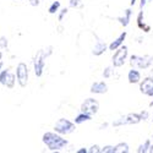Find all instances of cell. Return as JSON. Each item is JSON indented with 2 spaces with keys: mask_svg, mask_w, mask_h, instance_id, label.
Instances as JSON below:
<instances>
[{
  "mask_svg": "<svg viewBox=\"0 0 153 153\" xmlns=\"http://www.w3.org/2000/svg\"><path fill=\"white\" fill-rule=\"evenodd\" d=\"M87 152H88V149L85 148V147H82L81 149H77V151H76V153H87Z\"/></svg>",
  "mask_w": 153,
  "mask_h": 153,
  "instance_id": "obj_30",
  "label": "cell"
},
{
  "mask_svg": "<svg viewBox=\"0 0 153 153\" xmlns=\"http://www.w3.org/2000/svg\"><path fill=\"white\" fill-rule=\"evenodd\" d=\"M149 147H151V140H146V141H145L142 145L138 146L137 152H138V153H146V152L149 151Z\"/></svg>",
  "mask_w": 153,
  "mask_h": 153,
  "instance_id": "obj_19",
  "label": "cell"
},
{
  "mask_svg": "<svg viewBox=\"0 0 153 153\" xmlns=\"http://www.w3.org/2000/svg\"><path fill=\"white\" fill-rule=\"evenodd\" d=\"M3 66H4V64H3V61H1V60H0V71H1Z\"/></svg>",
  "mask_w": 153,
  "mask_h": 153,
  "instance_id": "obj_32",
  "label": "cell"
},
{
  "mask_svg": "<svg viewBox=\"0 0 153 153\" xmlns=\"http://www.w3.org/2000/svg\"><path fill=\"white\" fill-rule=\"evenodd\" d=\"M16 79L21 87H26L28 83V68L25 62H20L16 68Z\"/></svg>",
  "mask_w": 153,
  "mask_h": 153,
  "instance_id": "obj_7",
  "label": "cell"
},
{
  "mask_svg": "<svg viewBox=\"0 0 153 153\" xmlns=\"http://www.w3.org/2000/svg\"><path fill=\"white\" fill-rule=\"evenodd\" d=\"M76 130V124L70 121L69 119H59L55 125H54V131L60 134V135H69V134H72L74 131Z\"/></svg>",
  "mask_w": 153,
  "mask_h": 153,
  "instance_id": "obj_4",
  "label": "cell"
},
{
  "mask_svg": "<svg viewBox=\"0 0 153 153\" xmlns=\"http://www.w3.org/2000/svg\"><path fill=\"white\" fill-rule=\"evenodd\" d=\"M69 5H70V7H77L80 5V0H70Z\"/></svg>",
  "mask_w": 153,
  "mask_h": 153,
  "instance_id": "obj_27",
  "label": "cell"
},
{
  "mask_svg": "<svg viewBox=\"0 0 153 153\" xmlns=\"http://www.w3.org/2000/svg\"><path fill=\"white\" fill-rule=\"evenodd\" d=\"M60 6H61L60 1H54V3L52 4V5L49 6V9H48V12H49L50 15H54V14H56V12L59 11Z\"/></svg>",
  "mask_w": 153,
  "mask_h": 153,
  "instance_id": "obj_20",
  "label": "cell"
},
{
  "mask_svg": "<svg viewBox=\"0 0 153 153\" xmlns=\"http://www.w3.org/2000/svg\"><path fill=\"white\" fill-rule=\"evenodd\" d=\"M68 11H69V10H68L66 7H65V9H61V10H60V14H59V17H58L60 22L62 21V19H64V16H66V14H68Z\"/></svg>",
  "mask_w": 153,
  "mask_h": 153,
  "instance_id": "obj_24",
  "label": "cell"
},
{
  "mask_svg": "<svg viewBox=\"0 0 153 153\" xmlns=\"http://www.w3.org/2000/svg\"><path fill=\"white\" fill-rule=\"evenodd\" d=\"M98 109H99V103H98V100L94 99V98H87V99L83 100V103L81 104V111L91 114V115L97 114Z\"/></svg>",
  "mask_w": 153,
  "mask_h": 153,
  "instance_id": "obj_8",
  "label": "cell"
},
{
  "mask_svg": "<svg viewBox=\"0 0 153 153\" xmlns=\"http://www.w3.org/2000/svg\"><path fill=\"white\" fill-rule=\"evenodd\" d=\"M127 55H129V49H127L126 45L123 44L119 49L115 50V53H114V55H113V59H111L113 66L114 68L123 66L125 64V61H126V59H127Z\"/></svg>",
  "mask_w": 153,
  "mask_h": 153,
  "instance_id": "obj_6",
  "label": "cell"
},
{
  "mask_svg": "<svg viewBox=\"0 0 153 153\" xmlns=\"http://www.w3.org/2000/svg\"><path fill=\"white\" fill-rule=\"evenodd\" d=\"M130 65L132 68H137L140 70L149 69L153 65V56L151 55H131L130 56Z\"/></svg>",
  "mask_w": 153,
  "mask_h": 153,
  "instance_id": "obj_3",
  "label": "cell"
},
{
  "mask_svg": "<svg viewBox=\"0 0 153 153\" xmlns=\"http://www.w3.org/2000/svg\"><path fill=\"white\" fill-rule=\"evenodd\" d=\"M90 120H92V115L91 114H87V113H83V111H81L77 117L75 118V124H83V123H86V121H90Z\"/></svg>",
  "mask_w": 153,
  "mask_h": 153,
  "instance_id": "obj_17",
  "label": "cell"
},
{
  "mask_svg": "<svg viewBox=\"0 0 153 153\" xmlns=\"http://www.w3.org/2000/svg\"><path fill=\"white\" fill-rule=\"evenodd\" d=\"M102 153H114V146H104L100 148Z\"/></svg>",
  "mask_w": 153,
  "mask_h": 153,
  "instance_id": "obj_22",
  "label": "cell"
},
{
  "mask_svg": "<svg viewBox=\"0 0 153 153\" xmlns=\"http://www.w3.org/2000/svg\"><path fill=\"white\" fill-rule=\"evenodd\" d=\"M42 141L49 151H61L69 145L68 140L64 138L62 135L58 132H45L42 137Z\"/></svg>",
  "mask_w": 153,
  "mask_h": 153,
  "instance_id": "obj_1",
  "label": "cell"
},
{
  "mask_svg": "<svg viewBox=\"0 0 153 153\" xmlns=\"http://www.w3.org/2000/svg\"><path fill=\"white\" fill-rule=\"evenodd\" d=\"M131 16H132V10H131V9H126V10L124 11V16L118 17V21H119V23L121 25V26L126 27V26H129L130 20H131Z\"/></svg>",
  "mask_w": 153,
  "mask_h": 153,
  "instance_id": "obj_16",
  "label": "cell"
},
{
  "mask_svg": "<svg viewBox=\"0 0 153 153\" xmlns=\"http://www.w3.org/2000/svg\"><path fill=\"white\" fill-rule=\"evenodd\" d=\"M151 77H153V71H152V74H151Z\"/></svg>",
  "mask_w": 153,
  "mask_h": 153,
  "instance_id": "obj_36",
  "label": "cell"
},
{
  "mask_svg": "<svg viewBox=\"0 0 153 153\" xmlns=\"http://www.w3.org/2000/svg\"><path fill=\"white\" fill-rule=\"evenodd\" d=\"M39 0H30V4L32 5V6H38V5H39Z\"/></svg>",
  "mask_w": 153,
  "mask_h": 153,
  "instance_id": "obj_28",
  "label": "cell"
},
{
  "mask_svg": "<svg viewBox=\"0 0 153 153\" xmlns=\"http://www.w3.org/2000/svg\"><path fill=\"white\" fill-rule=\"evenodd\" d=\"M111 74H113V68H105L104 69V71H103V77L104 79H109L110 76H111Z\"/></svg>",
  "mask_w": 153,
  "mask_h": 153,
  "instance_id": "obj_21",
  "label": "cell"
},
{
  "mask_svg": "<svg viewBox=\"0 0 153 153\" xmlns=\"http://www.w3.org/2000/svg\"><path fill=\"white\" fill-rule=\"evenodd\" d=\"M152 121H153V119H152Z\"/></svg>",
  "mask_w": 153,
  "mask_h": 153,
  "instance_id": "obj_38",
  "label": "cell"
},
{
  "mask_svg": "<svg viewBox=\"0 0 153 153\" xmlns=\"http://www.w3.org/2000/svg\"><path fill=\"white\" fill-rule=\"evenodd\" d=\"M136 1H137V0H130V5H131V6H134V5L136 4Z\"/></svg>",
  "mask_w": 153,
  "mask_h": 153,
  "instance_id": "obj_31",
  "label": "cell"
},
{
  "mask_svg": "<svg viewBox=\"0 0 153 153\" xmlns=\"http://www.w3.org/2000/svg\"><path fill=\"white\" fill-rule=\"evenodd\" d=\"M107 48L108 47H107L105 42H103L102 39H97V42H96V44H94V47L92 49V54L96 55V56H99V55H102L105 52Z\"/></svg>",
  "mask_w": 153,
  "mask_h": 153,
  "instance_id": "obj_13",
  "label": "cell"
},
{
  "mask_svg": "<svg viewBox=\"0 0 153 153\" xmlns=\"http://www.w3.org/2000/svg\"><path fill=\"white\" fill-rule=\"evenodd\" d=\"M136 21H137V27H138L140 30H142V31H145V32H149V31H151V26H149V25H147V23L143 21V11H142V10H140Z\"/></svg>",
  "mask_w": 153,
  "mask_h": 153,
  "instance_id": "obj_15",
  "label": "cell"
},
{
  "mask_svg": "<svg viewBox=\"0 0 153 153\" xmlns=\"http://www.w3.org/2000/svg\"><path fill=\"white\" fill-rule=\"evenodd\" d=\"M149 107H153V100H152L151 103H149Z\"/></svg>",
  "mask_w": 153,
  "mask_h": 153,
  "instance_id": "obj_35",
  "label": "cell"
},
{
  "mask_svg": "<svg viewBox=\"0 0 153 153\" xmlns=\"http://www.w3.org/2000/svg\"><path fill=\"white\" fill-rule=\"evenodd\" d=\"M52 47H48L47 49H42L38 50L34 59H33V69H34V74L37 77H41L44 71V66H45V59L52 54Z\"/></svg>",
  "mask_w": 153,
  "mask_h": 153,
  "instance_id": "obj_2",
  "label": "cell"
},
{
  "mask_svg": "<svg viewBox=\"0 0 153 153\" xmlns=\"http://www.w3.org/2000/svg\"><path fill=\"white\" fill-rule=\"evenodd\" d=\"M140 117H141V120H147L149 118V114L147 110H142V111H140Z\"/></svg>",
  "mask_w": 153,
  "mask_h": 153,
  "instance_id": "obj_25",
  "label": "cell"
},
{
  "mask_svg": "<svg viewBox=\"0 0 153 153\" xmlns=\"http://www.w3.org/2000/svg\"><path fill=\"white\" fill-rule=\"evenodd\" d=\"M90 91H91V93H94V94H104L108 92V85L104 81L93 82Z\"/></svg>",
  "mask_w": 153,
  "mask_h": 153,
  "instance_id": "obj_11",
  "label": "cell"
},
{
  "mask_svg": "<svg viewBox=\"0 0 153 153\" xmlns=\"http://www.w3.org/2000/svg\"><path fill=\"white\" fill-rule=\"evenodd\" d=\"M16 81V76L10 72V70H3L0 71V85L6 86L7 88H14Z\"/></svg>",
  "mask_w": 153,
  "mask_h": 153,
  "instance_id": "obj_9",
  "label": "cell"
},
{
  "mask_svg": "<svg viewBox=\"0 0 153 153\" xmlns=\"http://www.w3.org/2000/svg\"><path fill=\"white\" fill-rule=\"evenodd\" d=\"M140 121H142V120H141V117H140L138 113H130L124 117L118 118L117 120H114L111 125L115 127H119V126H124V125H136Z\"/></svg>",
  "mask_w": 153,
  "mask_h": 153,
  "instance_id": "obj_5",
  "label": "cell"
},
{
  "mask_svg": "<svg viewBox=\"0 0 153 153\" xmlns=\"http://www.w3.org/2000/svg\"><path fill=\"white\" fill-rule=\"evenodd\" d=\"M88 152H90V153H100V147H99V146H97V145H94V146L90 147Z\"/></svg>",
  "mask_w": 153,
  "mask_h": 153,
  "instance_id": "obj_26",
  "label": "cell"
},
{
  "mask_svg": "<svg viewBox=\"0 0 153 153\" xmlns=\"http://www.w3.org/2000/svg\"><path fill=\"white\" fill-rule=\"evenodd\" d=\"M126 36H127V32H126V31L121 32V33L118 36V38H115V39H114V41L109 44L108 49H109V50H111V52H114V50L119 49V48L124 44V41L126 39Z\"/></svg>",
  "mask_w": 153,
  "mask_h": 153,
  "instance_id": "obj_12",
  "label": "cell"
},
{
  "mask_svg": "<svg viewBox=\"0 0 153 153\" xmlns=\"http://www.w3.org/2000/svg\"><path fill=\"white\" fill-rule=\"evenodd\" d=\"M148 1H152V0H148Z\"/></svg>",
  "mask_w": 153,
  "mask_h": 153,
  "instance_id": "obj_37",
  "label": "cell"
},
{
  "mask_svg": "<svg viewBox=\"0 0 153 153\" xmlns=\"http://www.w3.org/2000/svg\"><path fill=\"white\" fill-rule=\"evenodd\" d=\"M107 126H108V124H104V125H102V126H100V129H102V130H103V129H104V127H107Z\"/></svg>",
  "mask_w": 153,
  "mask_h": 153,
  "instance_id": "obj_33",
  "label": "cell"
},
{
  "mask_svg": "<svg viewBox=\"0 0 153 153\" xmlns=\"http://www.w3.org/2000/svg\"><path fill=\"white\" fill-rule=\"evenodd\" d=\"M140 91L148 97H153V77H146L140 82Z\"/></svg>",
  "mask_w": 153,
  "mask_h": 153,
  "instance_id": "obj_10",
  "label": "cell"
},
{
  "mask_svg": "<svg viewBox=\"0 0 153 153\" xmlns=\"http://www.w3.org/2000/svg\"><path fill=\"white\" fill-rule=\"evenodd\" d=\"M127 80H129L130 83H140L141 82V74H140L138 70L132 68L127 74Z\"/></svg>",
  "mask_w": 153,
  "mask_h": 153,
  "instance_id": "obj_14",
  "label": "cell"
},
{
  "mask_svg": "<svg viewBox=\"0 0 153 153\" xmlns=\"http://www.w3.org/2000/svg\"><path fill=\"white\" fill-rule=\"evenodd\" d=\"M147 3H148V0H141V1H140V9L142 10V9L145 7V5H146Z\"/></svg>",
  "mask_w": 153,
  "mask_h": 153,
  "instance_id": "obj_29",
  "label": "cell"
},
{
  "mask_svg": "<svg viewBox=\"0 0 153 153\" xmlns=\"http://www.w3.org/2000/svg\"><path fill=\"white\" fill-rule=\"evenodd\" d=\"M129 152H130V147L125 142H120L114 146V153H129Z\"/></svg>",
  "mask_w": 153,
  "mask_h": 153,
  "instance_id": "obj_18",
  "label": "cell"
},
{
  "mask_svg": "<svg viewBox=\"0 0 153 153\" xmlns=\"http://www.w3.org/2000/svg\"><path fill=\"white\" fill-rule=\"evenodd\" d=\"M7 45H9V43H7L6 37L0 38V48H1V49H7Z\"/></svg>",
  "mask_w": 153,
  "mask_h": 153,
  "instance_id": "obj_23",
  "label": "cell"
},
{
  "mask_svg": "<svg viewBox=\"0 0 153 153\" xmlns=\"http://www.w3.org/2000/svg\"><path fill=\"white\" fill-rule=\"evenodd\" d=\"M1 58H3V53L0 52V60H1Z\"/></svg>",
  "mask_w": 153,
  "mask_h": 153,
  "instance_id": "obj_34",
  "label": "cell"
}]
</instances>
